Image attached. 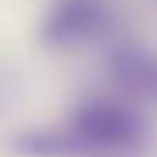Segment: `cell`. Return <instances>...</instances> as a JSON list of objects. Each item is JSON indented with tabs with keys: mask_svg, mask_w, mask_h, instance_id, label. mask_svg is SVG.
Segmentation results:
<instances>
[{
	"mask_svg": "<svg viewBox=\"0 0 157 157\" xmlns=\"http://www.w3.org/2000/svg\"><path fill=\"white\" fill-rule=\"evenodd\" d=\"M116 75L138 93L157 97V58L127 52L116 65Z\"/></svg>",
	"mask_w": 157,
	"mask_h": 157,
	"instance_id": "cell-3",
	"label": "cell"
},
{
	"mask_svg": "<svg viewBox=\"0 0 157 157\" xmlns=\"http://www.w3.org/2000/svg\"><path fill=\"white\" fill-rule=\"evenodd\" d=\"M65 136L71 153L90 148H114L133 142L140 136V123L121 105L90 103L75 112L71 131Z\"/></svg>",
	"mask_w": 157,
	"mask_h": 157,
	"instance_id": "cell-1",
	"label": "cell"
},
{
	"mask_svg": "<svg viewBox=\"0 0 157 157\" xmlns=\"http://www.w3.org/2000/svg\"><path fill=\"white\" fill-rule=\"evenodd\" d=\"M101 22V5L95 0H67L54 9L52 17L43 28V37L54 45L71 43L82 39L86 33H93Z\"/></svg>",
	"mask_w": 157,
	"mask_h": 157,
	"instance_id": "cell-2",
	"label": "cell"
}]
</instances>
